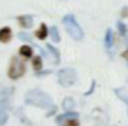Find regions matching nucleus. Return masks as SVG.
Instances as JSON below:
<instances>
[{
  "mask_svg": "<svg viewBox=\"0 0 128 126\" xmlns=\"http://www.w3.org/2000/svg\"><path fill=\"white\" fill-rule=\"evenodd\" d=\"M25 103H26V105H34V107H39V109H48V110L54 107L53 98H51L46 91L37 89V88L26 91V95H25Z\"/></svg>",
  "mask_w": 128,
  "mask_h": 126,
  "instance_id": "obj_1",
  "label": "nucleus"
},
{
  "mask_svg": "<svg viewBox=\"0 0 128 126\" xmlns=\"http://www.w3.org/2000/svg\"><path fill=\"white\" fill-rule=\"evenodd\" d=\"M25 72H26L25 60H23L21 56H14V58H11L9 67H7V77H9L11 81H18V79H21V77L25 75Z\"/></svg>",
  "mask_w": 128,
  "mask_h": 126,
  "instance_id": "obj_2",
  "label": "nucleus"
},
{
  "mask_svg": "<svg viewBox=\"0 0 128 126\" xmlns=\"http://www.w3.org/2000/svg\"><path fill=\"white\" fill-rule=\"evenodd\" d=\"M63 25H65L67 33H68L74 40H82V39H84V32H82L81 25L76 21V16H74V14L63 16Z\"/></svg>",
  "mask_w": 128,
  "mask_h": 126,
  "instance_id": "obj_3",
  "label": "nucleus"
},
{
  "mask_svg": "<svg viewBox=\"0 0 128 126\" xmlns=\"http://www.w3.org/2000/svg\"><path fill=\"white\" fill-rule=\"evenodd\" d=\"M58 82H60V86H65V88L74 86V84L77 82V72H76L74 68H70V67L62 68V70L58 72Z\"/></svg>",
  "mask_w": 128,
  "mask_h": 126,
  "instance_id": "obj_4",
  "label": "nucleus"
},
{
  "mask_svg": "<svg viewBox=\"0 0 128 126\" xmlns=\"http://www.w3.org/2000/svg\"><path fill=\"white\" fill-rule=\"evenodd\" d=\"M104 46H105V51L109 53V56L112 58V49H114V32L109 28L107 32H105V37H104Z\"/></svg>",
  "mask_w": 128,
  "mask_h": 126,
  "instance_id": "obj_5",
  "label": "nucleus"
},
{
  "mask_svg": "<svg viewBox=\"0 0 128 126\" xmlns=\"http://www.w3.org/2000/svg\"><path fill=\"white\" fill-rule=\"evenodd\" d=\"M18 54H20L23 60H32V58H34V49H32V46L25 44V46H21V47L18 49Z\"/></svg>",
  "mask_w": 128,
  "mask_h": 126,
  "instance_id": "obj_6",
  "label": "nucleus"
},
{
  "mask_svg": "<svg viewBox=\"0 0 128 126\" xmlns=\"http://www.w3.org/2000/svg\"><path fill=\"white\" fill-rule=\"evenodd\" d=\"M18 23L23 30H28L34 26V16H18Z\"/></svg>",
  "mask_w": 128,
  "mask_h": 126,
  "instance_id": "obj_7",
  "label": "nucleus"
},
{
  "mask_svg": "<svg viewBox=\"0 0 128 126\" xmlns=\"http://www.w3.org/2000/svg\"><path fill=\"white\" fill-rule=\"evenodd\" d=\"M11 39H12L11 28H9V26H2V28H0V42H2V44H7V42H11Z\"/></svg>",
  "mask_w": 128,
  "mask_h": 126,
  "instance_id": "obj_8",
  "label": "nucleus"
},
{
  "mask_svg": "<svg viewBox=\"0 0 128 126\" xmlns=\"http://www.w3.org/2000/svg\"><path fill=\"white\" fill-rule=\"evenodd\" d=\"M48 35H49V28H48V25H46V23H40V25H39V30L35 32V37H37L39 40H46Z\"/></svg>",
  "mask_w": 128,
  "mask_h": 126,
  "instance_id": "obj_9",
  "label": "nucleus"
},
{
  "mask_svg": "<svg viewBox=\"0 0 128 126\" xmlns=\"http://www.w3.org/2000/svg\"><path fill=\"white\" fill-rule=\"evenodd\" d=\"M72 117H79V116H77V112H76V110H65V114H62V116H58V117H56V123L62 126L65 121H68V119H72Z\"/></svg>",
  "mask_w": 128,
  "mask_h": 126,
  "instance_id": "obj_10",
  "label": "nucleus"
},
{
  "mask_svg": "<svg viewBox=\"0 0 128 126\" xmlns=\"http://www.w3.org/2000/svg\"><path fill=\"white\" fill-rule=\"evenodd\" d=\"M46 47H48V53H49V56H51V61H53L54 65H58V63H60V60H62V58H60L58 49H56V47H53V44H48Z\"/></svg>",
  "mask_w": 128,
  "mask_h": 126,
  "instance_id": "obj_11",
  "label": "nucleus"
},
{
  "mask_svg": "<svg viewBox=\"0 0 128 126\" xmlns=\"http://www.w3.org/2000/svg\"><path fill=\"white\" fill-rule=\"evenodd\" d=\"M74 105H76V102H74V98H63V102H62V107H63V110H74Z\"/></svg>",
  "mask_w": 128,
  "mask_h": 126,
  "instance_id": "obj_12",
  "label": "nucleus"
},
{
  "mask_svg": "<svg viewBox=\"0 0 128 126\" xmlns=\"http://www.w3.org/2000/svg\"><path fill=\"white\" fill-rule=\"evenodd\" d=\"M7 119H9V110L0 107V126H6L7 124Z\"/></svg>",
  "mask_w": 128,
  "mask_h": 126,
  "instance_id": "obj_13",
  "label": "nucleus"
},
{
  "mask_svg": "<svg viewBox=\"0 0 128 126\" xmlns=\"http://www.w3.org/2000/svg\"><path fill=\"white\" fill-rule=\"evenodd\" d=\"M49 37L53 39V42H54V44H58V42H60V32H58V28H56V26H51V28H49Z\"/></svg>",
  "mask_w": 128,
  "mask_h": 126,
  "instance_id": "obj_14",
  "label": "nucleus"
},
{
  "mask_svg": "<svg viewBox=\"0 0 128 126\" xmlns=\"http://www.w3.org/2000/svg\"><path fill=\"white\" fill-rule=\"evenodd\" d=\"M32 63H34V70H35V74L42 70V58H40V56H34V58H32Z\"/></svg>",
  "mask_w": 128,
  "mask_h": 126,
  "instance_id": "obj_15",
  "label": "nucleus"
},
{
  "mask_svg": "<svg viewBox=\"0 0 128 126\" xmlns=\"http://www.w3.org/2000/svg\"><path fill=\"white\" fill-rule=\"evenodd\" d=\"M118 33H119L121 37H124V35L128 33V28H126V25H124V23H123L121 19L118 21Z\"/></svg>",
  "mask_w": 128,
  "mask_h": 126,
  "instance_id": "obj_16",
  "label": "nucleus"
},
{
  "mask_svg": "<svg viewBox=\"0 0 128 126\" xmlns=\"http://www.w3.org/2000/svg\"><path fill=\"white\" fill-rule=\"evenodd\" d=\"M18 37H20V40H23V42H26V44H30V40H32V35H30L26 30H25V32H20Z\"/></svg>",
  "mask_w": 128,
  "mask_h": 126,
  "instance_id": "obj_17",
  "label": "nucleus"
},
{
  "mask_svg": "<svg viewBox=\"0 0 128 126\" xmlns=\"http://www.w3.org/2000/svg\"><path fill=\"white\" fill-rule=\"evenodd\" d=\"M62 126H79V117H72V119L65 121Z\"/></svg>",
  "mask_w": 128,
  "mask_h": 126,
  "instance_id": "obj_18",
  "label": "nucleus"
},
{
  "mask_svg": "<svg viewBox=\"0 0 128 126\" xmlns=\"http://www.w3.org/2000/svg\"><path fill=\"white\" fill-rule=\"evenodd\" d=\"M116 95H118V96H119L124 103H128V95L124 93V89H116Z\"/></svg>",
  "mask_w": 128,
  "mask_h": 126,
  "instance_id": "obj_19",
  "label": "nucleus"
},
{
  "mask_svg": "<svg viewBox=\"0 0 128 126\" xmlns=\"http://www.w3.org/2000/svg\"><path fill=\"white\" fill-rule=\"evenodd\" d=\"M54 114H56V107L49 109V110H48V114H46V117H51V116H54Z\"/></svg>",
  "mask_w": 128,
  "mask_h": 126,
  "instance_id": "obj_20",
  "label": "nucleus"
},
{
  "mask_svg": "<svg viewBox=\"0 0 128 126\" xmlns=\"http://www.w3.org/2000/svg\"><path fill=\"white\" fill-rule=\"evenodd\" d=\"M121 18H128V7H123L121 9Z\"/></svg>",
  "mask_w": 128,
  "mask_h": 126,
  "instance_id": "obj_21",
  "label": "nucleus"
},
{
  "mask_svg": "<svg viewBox=\"0 0 128 126\" xmlns=\"http://www.w3.org/2000/svg\"><path fill=\"white\" fill-rule=\"evenodd\" d=\"M123 58H124V60H128V49H126V51H123Z\"/></svg>",
  "mask_w": 128,
  "mask_h": 126,
  "instance_id": "obj_22",
  "label": "nucleus"
},
{
  "mask_svg": "<svg viewBox=\"0 0 128 126\" xmlns=\"http://www.w3.org/2000/svg\"><path fill=\"white\" fill-rule=\"evenodd\" d=\"M126 114H128V110H126Z\"/></svg>",
  "mask_w": 128,
  "mask_h": 126,
  "instance_id": "obj_23",
  "label": "nucleus"
}]
</instances>
